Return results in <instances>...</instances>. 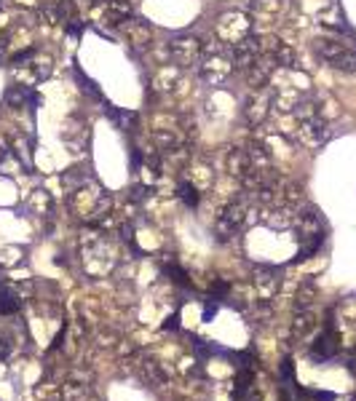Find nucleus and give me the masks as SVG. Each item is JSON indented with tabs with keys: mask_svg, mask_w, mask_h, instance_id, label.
Instances as JSON below:
<instances>
[{
	"mask_svg": "<svg viewBox=\"0 0 356 401\" xmlns=\"http://www.w3.org/2000/svg\"><path fill=\"white\" fill-rule=\"evenodd\" d=\"M316 54L324 59L329 67H335L340 72H356V51L348 48L343 41L319 38V41H316Z\"/></svg>",
	"mask_w": 356,
	"mask_h": 401,
	"instance_id": "obj_1",
	"label": "nucleus"
},
{
	"mask_svg": "<svg viewBox=\"0 0 356 401\" xmlns=\"http://www.w3.org/2000/svg\"><path fill=\"white\" fill-rule=\"evenodd\" d=\"M252 27H254V22L249 14H244V11H225L214 22V35L225 45H230V43L241 41V38H247L252 32Z\"/></svg>",
	"mask_w": 356,
	"mask_h": 401,
	"instance_id": "obj_2",
	"label": "nucleus"
},
{
	"mask_svg": "<svg viewBox=\"0 0 356 401\" xmlns=\"http://www.w3.org/2000/svg\"><path fill=\"white\" fill-rule=\"evenodd\" d=\"M228 56H230L233 70H249L257 59L262 56V38L249 32L247 38H241V41L228 45Z\"/></svg>",
	"mask_w": 356,
	"mask_h": 401,
	"instance_id": "obj_3",
	"label": "nucleus"
},
{
	"mask_svg": "<svg viewBox=\"0 0 356 401\" xmlns=\"http://www.w3.org/2000/svg\"><path fill=\"white\" fill-rule=\"evenodd\" d=\"M166 51L174 62L180 64H190V62H201V51H203V43L199 41L196 35H174L169 38L166 43Z\"/></svg>",
	"mask_w": 356,
	"mask_h": 401,
	"instance_id": "obj_4",
	"label": "nucleus"
},
{
	"mask_svg": "<svg viewBox=\"0 0 356 401\" xmlns=\"http://www.w3.org/2000/svg\"><path fill=\"white\" fill-rule=\"evenodd\" d=\"M298 139L305 144V147H319L329 139V129H327V121L321 115H313V118H305L300 121L298 126Z\"/></svg>",
	"mask_w": 356,
	"mask_h": 401,
	"instance_id": "obj_5",
	"label": "nucleus"
},
{
	"mask_svg": "<svg viewBox=\"0 0 356 401\" xmlns=\"http://www.w3.org/2000/svg\"><path fill=\"white\" fill-rule=\"evenodd\" d=\"M271 107H273V96L262 91H254V96H249L247 104H244V115H247V123L249 126H260L268 115H271Z\"/></svg>",
	"mask_w": 356,
	"mask_h": 401,
	"instance_id": "obj_6",
	"label": "nucleus"
},
{
	"mask_svg": "<svg viewBox=\"0 0 356 401\" xmlns=\"http://www.w3.org/2000/svg\"><path fill=\"white\" fill-rule=\"evenodd\" d=\"M123 35H126V41L131 45H140V48H145V45H150V38H153V27H150L148 22H140V19H129V22L121 24Z\"/></svg>",
	"mask_w": 356,
	"mask_h": 401,
	"instance_id": "obj_7",
	"label": "nucleus"
},
{
	"mask_svg": "<svg viewBox=\"0 0 356 401\" xmlns=\"http://www.w3.org/2000/svg\"><path fill=\"white\" fill-rule=\"evenodd\" d=\"M338 334L332 332V324H327L324 334H319V340H316V345L311 348V358L313 361H327L332 358L335 353H338Z\"/></svg>",
	"mask_w": 356,
	"mask_h": 401,
	"instance_id": "obj_8",
	"label": "nucleus"
},
{
	"mask_svg": "<svg viewBox=\"0 0 356 401\" xmlns=\"http://www.w3.org/2000/svg\"><path fill=\"white\" fill-rule=\"evenodd\" d=\"M279 286V270L273 265H254V289L262 297H271Z\"/></svg>",
	"mask_w": 356,
	"mask_h": 401,
	"instance_id": "obj_9",
	"label": "nucleus"
},
{
	"mask_svg": "<svg viewBox=\"0 0 356 401\" xmlns=\"http://www.w3.org/2000/svg\"><path fill=\"white\" fill-rule=\"evenodd\" d=\"M131 16H134V8H131L129 0H104V14H102V19L107 24L121 27V24L129 22Z\"/></svg>",
	"mask_w": 356,
	"mask_h": 401,
	"instance_id": "obj_10",
	"label": "nucleus"
},
{
	"mask_svg": "<svg viewBox=\"0 0 356 401\" xmlns=\"http://www.w3.org/2000/svg\"><path fill=\"white\" fill-rule=\"evenodd\" d=\"M140 377H142V383H148L150 388L166 385V372L161 369V364H158L155 358H142L140 361Z\"/></svg>",
	"mask_w": 356,
	"mask_h": 401,
	"instance_id": "obj_11",
	"label": "nucleus"
},
{
	"mask_svg": "<svg viewBox=\"0 0 356 401\" xmlns=\"http://www.w3.org/2000/svg\"><path fill=\"white\" fill-rule=\"evenodd\" d=\"M19 302H22V297L16 294L14 286L0 284V313H3V315H14L19 311Z\"/></svg>",
	"mask_w": 356,
	"mask_h": 401,
	"instance_id": "obj_12",
	"label": "nucleus"
},
{
	"mask_svg": "<svg viewBox=\"0 0 356 401\" xmlns=\"http://www.w3.org/2000/svg\"><path fill=\"white\" fill-rule=\"evenodd\" d=\"M30 209L35 214H51V209H54V201H51V195H49V190H32V195H30Z\"/></svg>",
	"mask_w": 356,
	"mask_h": 401,
	"instance_id": "obj_13",
	"label": "nucleus"
},
{
	"mask_svg": "<svg viewBox=\"0 0 356 401\" xmlns=\"http://www.w3.org/2000/svg\"><path fill=\"white\" fill-rule=\"evenodd\" d=\"M190 177H193V185L196 187H209L214 182V174H212V166H206V163H193L190 166Z\"/></svg>",
	"mask_w": 356,
	"mask_h": 401,
	"instance_id": "obj_14",
	"label": "nucleus"
},
{
	"mask_svg": "<svg viewBox=\"0 0 356 401\" xmlns=\"http://www.w3.org/2000/svg\"><path fill=\"white\" fill-rule=\"evenodd\" d=\"M177 193H180L182 201H185V206H193V209L199 206V198H201V195H199V187H196L190 179H182L180 185H177Z\"/></svg>",
	"mask_w": 356,
	"mask_h": 401,
	"instance_id": "obj_15",
	"label": "nucleus"
},
{
	"mask_svg": "<svg viewBox=\"0 0 356 401\" xmlns=\"http://www.w3.org/2000/svg\"><path fill=\"white\" fill-rule=\"evenodd\" d=\"M89 396V385L83 383H64L62 385V401H83Z\"/></svg>",
	"mask_w": 356,
	"mask_h": 401,
	"instance_id": "obj_16",
	"label": "nucleus"
},
{
	"mask_svg": "<svg viewBox=\"0 0 356 401\" xmlns=\"http://www.w3.org/2000/svg\"><path fill=\"white\" fill-rule=\"evenodd\" d=\"M279 8H281V0H252V11H254V14L273 16Z\"/></svg>",
	"mask_w": 356,
	"mask_h": 401,
	"instance_id": "obj_17",
	"label": "nucleus"
},
{
	"mask_svg": "<svg viewBox=\"0 0 356 401\" xmlns=\"http://www.w3.org/2000/svg\"><path fill=\"white\" fill-rule=\"evenodd\" d=\"M177 83V70H169V67H163L161 72H158V78H155V89L158 91H166L171 89Z\"/></svg>",
	"mask_w": 356,
	"mask_h": 401,
	"instance_id": "obj_18",
	"label": "nucleus"
},
{
	"mask_svg": "<svg viewBox=\"0 0 356 401\" xmlns=\"http://www.w3.org/2000/svg\"><path fill=\"white\" fill-rule=\"evenodd\" d=\"M163 273L171 275V281L174 284H180V286H190V278H188V273L182 270V267H177L174 262H169V265H163Z\"/></svg>",
	"mask_w": 356,
	"mask_h": 401,
	"instance_id": "obj_19",
	"label": "nucleus"
},
{
	"mask_svg": "<svg viewBox=\"0 0 356 401\" xmlns=\"http://www.w3.org/2000/svg\"><path fill=\"white\" fill-rule=\"evenodd\" d=\"M311 326H313L311 313H300L298 318H295V334H298V337H300V334H305L308 329H311Z\"/></svg>",
	"mask_w": 356,
	"mask_h": 401,
	"instance_id": "obj_20",
	"label": "nucleus"
},
{
	"mask_svg": "<svg viewBox=\"0 0 356 401\" xmlns=\"http://www.w3.org/2000/svg\"><path fill=\"white\" fill-rule=\"evenodd\" d=\"M281 377L287 383H295V366H292V358H284L281 361Z\"/></svg>",
	"mask_w": 356,
	"mask_h": 401,
	"instance_id": "obj_21",
	"label": "nucleus"
},
{
	"mask_svg": "<svg viewBox=\"0 0 356 401\" xmlns=\"http://www.w3.org/2000/svg\"><path fill=\"white\" fill-rule=\"evenodd\" d=\"M177 326H180V313H171L169 318L161 324V329H163V332H174Z\"/></svg>",
	"mask_w": 356,
	"mask_h": 401,
	"instance_id": "obj_22",
	"label": "nucleus"
},
{
	"mask_svg": "<svg viewBox=\"0 0 356 401\" xmlns=\"http://www.w3.org/2000/svg\"><path fill=\"white\" fill-rule=\"evenodd\" d=\"M214 315H217V302H206V305H203V315H201L203 324H209V321H212Z\"/></svg>",
	"mask_w": 356,
	"mask_h": 401,
	"instance_id": "obj_23",
	"label": "nucleus"
},
{
	"mask_svg": "<svg viewBox=\"0 0 356 401\" xmlns=\"http://www.w3.org/2000/svg\"><path fill=\"white\" fill-rule=\"evenodd\" d=\"M16 294H19V297H30V294H32V281H22V284H19L16 286Z\"/></svg>",
	"mask_w": 356,
	"mask_h": 401,
	"instance_id": "obj_24",
	"label": "nucleus"
},
{
	"mask_svg": "<svg viewBox=\"0 0 356 401\" xmlns=\"http://www.w3.org/2000/svg\"><path fill=\"white\" fill-rule=\"evenodd\" d=\"M311 396H313V401H335V399H338L335 393H329V391H313Z\"/></svg>",
	"mask_w": 356,
	"mask_h": 401,
	"instance_id": "obj_25",
	"label": "nucleus"
},
{
	"mask_svg": "<svg viewBox=\"0 0 356 401\" xmlns=\"http://www.w3.org/2000/svg\"><path fill=\"white\" fill-rule=\"evenodd\" d=\"M8 155V144H5V139L0 136V163H3V158Z\"/></svg>",
	"mask_w": 356,
	"mask_h": 401,
	"instance_id": "obj_26",
	"label": "nucleus"
},
{
	"mask_svg": "<svg viewBox=\"0 0 356 401\" xmlns=\"http://www.w3.org/2000/svg\"><path fill=\"white\" fill-rule=\"evenodd\" d=\"M354 401H356V399H354Z\"/></svg>",
	"mask_w": 356,
	"mask_h": 401,
	"instance_id": "obj_27",
	"label": "nucleus"
}]
</instances>
